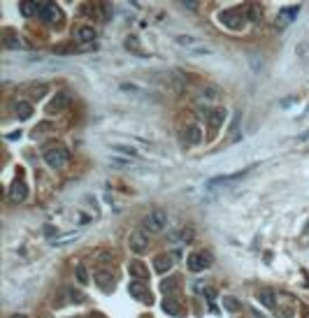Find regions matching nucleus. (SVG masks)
Wrapping results in <instances>:
<instances>
[{
	"label": "nucleus",
	"mask_w": 309,
	"mask_h": 318,
	"mask_svg": "<svg viewBox=\"0 0 309 318\" xmlns=\"http://www.w3.org/2000/svg\"><path fill=\"white\" fill-rule=\"evenodd\" d=\"M216 19H219L221 26H226L228 30H242L244 26H247V14H244V10H239V7H232V10H223L216 14Z\"/></svg>",
	"instance_id": "nucleus-1"
},
{
	"label": "nucleus",
	"mask_w": 309,
	"mask_h": 318,
	"mask_svg": "<svg viewBox=\"0 0 309 318\" xmlns=\"http://www.w3.org/2000/svg\"><path fill=\"white\" fill-rule=\"evenodd\" d=\"M42 158L51 170H61L63 165L67 163V158H70V151H67L63 144H49V147L42 151Z\"/></svg>",
	"instance_id": "nucleus-2"
},
{
	"label": "nucleus",
	"mask_w": 309,
	"mask_h": 318,
	"mask_svg": "<svg viewBox=\"0 0 309 318\" xmlns=\"http://www.w3.org/2000/svg\"><path fill=\"white\" fill-rule=\"evenodd\" d=\"M38 17H40V21L49 23V26H54V28H58L63 23V12L56 3H40Z\"/></svg>",
	"instance_id": "nucleus-3"
},
{
	"label": "nucleus",
	"mask_w": 309,
	"mask_h": 318,
	"mask_svg": "<svg viewBox=\"0 0 309 318\" xmlns=\"http://www.w3.org/2000/svg\"><path fill=\"white\" fill-rule=\"evenodd\" d=\"M165 225H167V214L163 209H154V211H149L147 219H144V228L149 232H163Z\"/></svg>",
	"instance_id": "nucleus-4"
},
{
	"label": "nucleus",
	"mask_w": 309,
	"mask_h": 318,
	"mask_svg": "<svg viewBox=\"0 0 309 318\" xmlns=\"http://www.w3.org/2000/svg\"><path fill=\"white\" fill-rule=\"evenodd\" d=\"M210 265H212V253L195 251L186 258V267L191 269V272H202V269H207Z\"/></svg>",
	"instance_id": "nucleus-5"
},
{
	"label": "nucleus",
	"mask_w": 309,
	"mask_h": 318,
	"mask_svg": "<svg viewBox=\"0 0 309 318\" xmlns=\"http://www.w3.org/2000/svg\"><path fill=\"white\" fill-rule=\"evenodd\" d=\"M128 249H130L132 253L142 256V253L149 251V237L144 235L142 230H135L130 237H128Z\"/></svg>",
	"instance_id": "nucleus-6"
},
{
	"label": "nucleus",
	"mask_w": 309,
	"mask_h": 318,
	"mask_svg": "<svg viewBox=\"0 0 309 318\" xmlns=\"http://www.w3.org/2000/svg\"><path fill=\"white\" fill-rule=\"evenodd\" d=\"M128 293H130V295L135 297V300H140V302H147V304H149V302H151L149 286L144 284V281L132 279V281H130V286H128Z\"/></svg>",
	"instance_id": "nucleus-7"
},
{
	"label": "nucleus",
	"mask_w": 309,
	"mask_h": 318,
	"mask_svg": "<svg viewBox=\"0 0 309 318\" xmlns=\"http://www.w3.org/2000/svg\"><path fill=\"white\" fill-rule=\"evenodd\" d=\"M7 198H10L12 202H23V200L28 198V186H26V181H23V179H14V181H12Z\"/></svg>",
	"instance_id": "nucleus-8"
},
{
	"label": "nucleus",
	"mask_w": 309,
	"mask_h": 318,
	"mask_svg": "<svg viewBox=\"0 0 309 318\" xmlns=\"http://www.w3.org/2000/svg\"><path fill=\"white\" fill-rule=\"evenodd\" d=\"M226 110L223 107H216V110H212L210 114H207V119H210V135L214 137L216 132H219V128L223 126V121H226Z\"/></svg>",
	"instance_id": "nucleus-9"
},
{
	"label": "nucleus",
	"mask_w": 309,
	"mask_h": 318,
	"mask_svg": "<svg viewBox=\"0 0 309 318\" xmlns=\"http://www.w3.org/2000/svg\"><path fill=\"white\" fill-rule=\"evenodd\" d=\"M93 279H95V284H98L100 288L110 291L112 286H114V272H112V269H107V267H100L98 272L93 274Z\"/></svg>",
	"instance_id": "nucleus-10"
},
{
	"label": "nucleus",
	"mask_w": 309,
	"mask_h": 318,
	"mask_svg": "<svg viewBox=\"0 0 309 318\" xmlns=\"http://www.w3.org/2000/svg\"><path fill=\"white\" fill-rule=\"evenodd\" d=\"M128 272H130L132 279H138V281L149 279V269L144 267V263H140V260H132V263L128 265Z\"/></svg>",
	"instance_id": "nucleus-11"
},
{
	"label": "nucleus",
	"mask_w": 309,
	"mask_h": 318,
	"mask_svg": "<svg viewBox=\"0 0 309 318\" xmlns=\"http://www.w3.org/2000/svg\"><path fill=\"white\" fill-rule=\"evenodd\" d=\"M256 300H258L263 307H267V309L277 307V295H274V291H270V288H263V291L256 293Z\"/></svg>",
	"instance_id": "nucleus-12"
},
{
	"label": "nucleus",
	"mask_w": 309,
	"mask_h": 318,
	"mask_svg": "<svg viewBox=\"0 0 309 318\" xmlns=\"http://www.w3.org/2000/svg\"><path fill=\"white\" fill-rule=\"evenodd\" d=\"M75 38H77L82 44H93V40H95V28H93V26H79L77 33H75Z\"/></svg>",
	"instance_id": "nucleus-13"
},
{
	"label": "nucleus",
	"mask_w": 309,
	"mask_h": 318,
	"mask_svg": "<svg viewBox=\"0 0 309 318\" xmlns=\"http://www.w3.org/2000/svg\"><path fill=\"white\" fill-rule=\"evenodd\" d=\"M172 258L167 256V253H163V256H156L154 258V269L158 272V274H165V272H170L172 269Z\"/></svg>",
	"instance_id": "nucleus-14"
},
{
	"label": "nucleus",
	"mask_w": 309,
	"mask_h": 318,
	"mask_svg": "<svg viewBox=\"0 0 309 318\" xmlns=\"http://www.w3.org/2000/svg\"><path fill=\"white\" fill-rule=\"evenodd\" d=\"M3 47H5V49H21L23 42H21V38H19L17 33L5 30V33H3Z\"/></svg>",
	"instance_id": "nucleus-15"
},
{
	"label": "nucleus",
	"mask_w": 309,
	"mask_h": 318,
	"mask_svg": "<svg viewBox=\"0 0 309 318\" xmlns=\"http://www.w3.org/2000/svg\"><path fill=\"white\" fill-rule=\"evenodd\" d=\"M163 311L170 313V316H184V309L179 307V300H177V297H165V300H163Z\"/></svg>",
	"instance_id": "nucleus-16"
},
{
	"label": "nucleus",
	"mask_w": 309,
	"mask_h": 318,
	"mask_svg": "<svg viewBox=\"0 0 309 318\" xmlns=\"http://www.w3.org/2000/svg\"><path fill=\"white\" fill-rule=\"evenodd\" d=\"M184 135H186V142H188V144H200V142H202V130H200V128L195 126V123L186 126Z\"/></svg>",
	"instance_id": "nucleus-17"
},
{
	"label": "nucleus",
	"mask_w": 309,
	"mask_h": 318,
	"mask_svg": "<svg viewBox=\"0 0 309 318\" xmlns=\"http://www.w3.org/2000/svg\"><path fill=\"white\" fill-rule=\"evenodd\" d=\"M67 104V93H56L54 102L47 104V114H54V112H61L63 107Z\"/></svg>",
	"instance_id": "nucleus-18"
},
{
	"label": "nucleus",
	"mask_w": 309,
	"mask_h": 318,
	"mask_svg": "<svg viewBox=\"0 0 309 318\" xmlns=\"http://www.w3.org/2000/svg\"><path fill=\"white\" fill-rule=\"evenodd\" d=\"M221 88L216 86V84H207L202 91V100H207V102H216V100H221Z\"/></svg>",
	"instance_id": "nucleus-19"
},
{
	"label": "nucleus",
	"mask_w": 309,
	"mask_h": 318,
	"mask_svg": "<svg viewBox=\"0 0 309 318\" xmlns=\"http://www.w3.org/2000/svg\"><path fill=\"white\" fill-rule=\"evenodd\" d=\"M126 49L132 51L135 56H140V58H149V54H147V51L140 49V40L132 38V35H130V38H126Z\"/></svg>",
	"instance_id": "nucleus-20"
},
{
	"label": "nucleus",
	"mask_w": 309,
	"mask_h": 318,
	"mask_svg": "<svg viewBox=\"0 0 309 318\" xmlns=\"http://www.w3.org/2000/svg\"><path fill=\"white\" fill-rule=\"evenodd\" d=\"M26 91H28V95H30V100H40V98H44V95H47V91H49V88H47V84H30Z\"/></svg>",
	"instance_id": "nucleus-21"
},
{
	"label": "nucleus",
	"mask_w": 309,
	"mask_h": 318,
	"mask_svg": "<svg viewBox=\"0 0 309 318\" xmlns=\"http://www.w3.org/2000/svg\"><path fill=\"white\" fill-rule=\"evenodd\" d=\"M14 110H17L19 119H30V116H33V107H30V102H26V100H17Z\"/></svg>",
	"instance_id": "nucleus-22"
},
{
	"label": "nucleus",
	"mask_w": 309,
	"mask_h": 318,
	"mask_svg": "<svg viewBox=\"0 0 309 318\" xmlns=\"http://www.w3.org/2000/svg\"><path fill=\"white\" fill-rule=\"evenodd\" d=\"M19 10H21L23 17H33V14H38L40 3H33V0H23V3H19Z\"/></svg>",
	"instance_id": "nucleus-23"
},
{
	"label": "nucleus",
	"mask_w": 309,
	"mask_h": 318,
	"mask_svg": "<svg viewBox=\"0 0 309 318\" xmlns=\"http://www.w3.org/2000/svg\"><path fill=\"white\" fill-rule=\"evenodd\" d=\"M244 14H247L249 21H254V23H258L260 17H263V12H260L258 5H244Z\"/></svg>",
	"instance_id": "nucleus-24"
},
{
	"label": "nucleus",
	"mask_w": 309,
	"mask_h": 318,
	"mask_svg": "<svg viewBox=\"0 0 309 318\" xmlns=\"http://www.w3.org/2000/svg\"><path fill=\"white\" fill-rule=\"evenodd\" d=\"M79 239V232H70V235H61V237H56V239H51V246H63V244H70V241Z\"/></svg>",
	"instance_id": "nucleus-25"
},
{
	"label": "nucleus",
	"mask_w": 309,
	"mask_h": 318,
	"mask_svg": "<svg viewBox=\"0 0 309 318\" xmlns=\"http://www.w3.org/2000/svg\"><path fill=\"white\" fill-rule=\"evenodd\" d=\"M170 239H172V241H177V239L191 241V239H193V230H191V228H184V230H179V232H172Z\"/></svg>",
	"instance_id": "nucleus-26"
},
{
	"label": "nucleus",
	"mask_w": 309,
	"mask_h": 318,
	"mask_svg": "<svg viewBox=\"0 0 309 318\" xmlns=\"http://www.w3.org/2000/svg\"><path fill=\"white\" fill-rule=\"evenodd\" d=\"M47 130H54V123H51V121H42L40 126H35L33 128V137H40V135L47 132Z\"/></svg>",
	"instance_id": "nucleus-27"
},
{
	"label": "nucleus",
	"mask_w": 309,
	"mask_h": 318,
	"mask_svg": "<svg viewBox=\"0 0 309 318\" xmlns=\"http://www.w3.org/2000/svg\"><path fill=\"white\" fill-rule=\"evenodd\" d=\"M114 258H116L114 251H100V253H95V260H98V263H112Z\"/></svg>",
	"instance_id": "nucleus-28"
},
{
	"label": "nucleus",
	"mask_w": 309,
	"mask_h": 318,
	"mask_svg": "<svg viewBox=\"0 0 309 318\" xmlns=\"http://www.w3.org/2000/svg\"><path fill=\"white\" fill-rule=\"evenodd\" d=\"M75 272H77L79 286H86V284H88V272H86V267H84V265H77V269H75Z\"/></svg>",
	"instance_id": "nucleus-29"
},
{
	"label": "nucleus",
	"mask_w": 309,
	"mask_h": 318,
	"mask_svg": "<svg viewBox=\"0 0 309 318\" xmlns=\"http://www.w3.org/2000/svg\"><path fill=\"white\" fill-rule=\"evenodd\" d=\"M112 149H114V151H121V154H126V156H138V151L132 147H126V144H112Z\"/></svg>",
	"instance_id": "nucleus-30"
},
{
	"label": "nucleus",
	"mask_w": 309,
	"mask_h": 318,
	"mask_svg": "<svg viewBox=\"0 0 309 318\" xmlns=\"http://www.w3.org/2000/svg\"><path fill=\"white\" fill-rule=\"evenodd\" d=\"M177 42L182 44V47H191V44H198V40L195 38H191V35H177Z\"/></svg>",
	"instance_id": "nucleus-31"
},
{
	"label": "nucleus",
	"mask_w": 309,
	"mask_h": 318,
	"mask_svg": "<svg viewBox=\"0 0 309 318\" xmlns=\"http://www.w3.org/2000/svg\"><path fill=\"white\" fill-rule=\"evenodd\" d=\"M223 307H226L228 311H237V309H239V302L235 300V297H223Z\"/></svg>",
	"instance_id": "nucleus-32"
},
{
	"label": "nucleus",
	"mask_w": 309,
	"mask_h": 318,
	"mask_svg": "<svg viewBox=\"0 0 309 318\" xmlns=\"http://www.w3.org/2000/svg\"><path fill=\"white\" fill-rule=\"evenodd\" d=\"M67 295H70L72 302H84L86 300V295H84L82 291H77V288H67Z\"/></svg>",
	"instance_id": "nucleus-33"
},
{
	"label": "nucleus",
	"mask_w": 309,
	"mask_h": 318,
	"mask_svg": "<svg viewBox=\"0 0 309 318\" xmlns=\"http://www.w3.org/2000/svg\"><path fill=\"white\" fill-rule=\"evenodd\" d=\"M175 288H177V279H165L163 284H160V291L165 293V295H167V293H172Z\"/></svg>",
	"instance_id": "nucleus-34"
},
{
	"label": "nucleus",
	"mask_w": 309,
	"mask_h": 318,
	"mask_svg": "<svg viewBox=\"0 0 309 318\" xmlns=\"http://www.w3.org/2000/svg\"><path fill=\"white\" fill-rule=\"evenodd\" d=\"M184 7H188V10H195V5H198V3H193V0H191V3H182Z\"/></svg>",
	"instance_id": "nucleus-35"
},
{
	"label": "nucleus",
	"mask_w": 309,
	"mask_h": 318,
	"mask_svg": "<svg viewBox=\"0 0 309 318\" xmlns=\"http://www.w3.org/2000/svg\"><path fill=\"white\" fill-rule=\"evenodd\" d=\"M91 318H107V316H102V313H91Z\"/></svg>",
	"instance_id": "nucleus-36"
},
{
	"label": "nucleus",
	"mask_w": 309,
	"mask_h": 318,
	"mask_svg": "<svg viewBox=\"0 0 309 318\" xmlns=\"http://www.w3.org/2000/svg\"><path fill=\"white\" fill-rule=\"evenodd\" d=\"M302 318H309V311H304V316Z\"/></svg>",
	"instance_id": "nucleus-37"
}]
</instances>
